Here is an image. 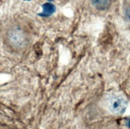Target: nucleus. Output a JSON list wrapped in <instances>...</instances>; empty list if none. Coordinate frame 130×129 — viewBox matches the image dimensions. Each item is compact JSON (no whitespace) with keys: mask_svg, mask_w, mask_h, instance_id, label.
<instances>
[{"mask_svg":"<svg viewBox=\"0 0 130 129\" xmlns=\"http://www.w3.org/2000/svg\"><path fill=\"white\" fill-rule=\"evenodd\" d=\"M90 3L96 9L105 10L110 7L111 0H90Z\"/></svg>","mask_w":130,"mask_h":129,"instance_id":"obj_3","label":"nucleus"},{"mask_svg":"<svg viewBox=\"0 0 130 129\" xmlns=\"http://www.w3.org/2000/svg\"><path fill=\"white\" fill-rule=\"evenodd\" d=\"M107 106L111 113L116 115H121L126 111L127 100L119 95H112L107 100Z\"/></svg>","mask_w":130,"mask_h":129,"instance_id":"obj_2","label":"nucleus"},{"mask_svg":"<svg viewBox=\"0 0 130 129\" xmlns=\"http://www.w3.org/2000/svg\"><path fill=\"white\" fill-rule=\"evenodd\" d=\"M26 1H29V0H26Z\"/></svg>","mask_w":130,"mask_h":129,"instance_id":"obj_6","label":"nucleus"},{"mask_svg":"<svg viewBox=\"0 0 130 129\" xmlns=\"http://www.w3.org/2000/svg\"><path fill=\"white\" fill-rule=\"evenodd\" d=\"M31 34L29 28L21 22H14L6 30L5 44L14 52L25 50L30 43Z\"/></svg>","mask_w":130,"mask_h":129,"instance_id":"obj_1","label":"nucleus"},{"mask_svg":"<svg viewBox=\"0 0 130 129\" xmlns=\"http://www.w3.org/2000/svg\"><path fill=\"white\" fill-rule=\"evenodd\" d=\"M43 12L42 13V16L43 17H48L51 15L54 11H55V7L51 3H45L43 5Z\"/></svg>","mask_w":130,"mask_h":129,"instance_id":"obj_4","label":"nucleus"},{"mask_svg":"<svg viewBox=\"0 0 130 129\" xmlns=\"http://www.w3.org/2000/svg\"><path fill=\"white\" fill-rule=\"evenodd\" d=\"M124 15H125V19L130 22V4L127 5L126 7L124 8Z\"/></svg>","mask_w":130,"mask_h":129,"instance_id":"obj_5","label":"nucleus"}]
</instances>
